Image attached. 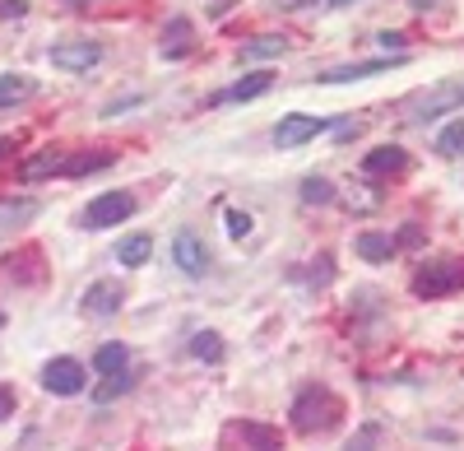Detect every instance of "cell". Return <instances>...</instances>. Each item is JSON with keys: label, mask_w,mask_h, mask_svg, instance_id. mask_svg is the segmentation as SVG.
Returning a JSON list of instances; mask_svg holds the SVG:
<instances>
[{"label": "cell", "mask_w": 464, "mask_h": 451, "mask_svg": "<svg viewBox=\"0 0 464 451\" xmlns=\"http://www.w3.org/2000/svg\"><path fill=\"white\" fill-rule=\"evenodd\" d=\"M288 415H293V428H297V433H325V428L339 424L343 400H339L330 387H306V391L293 400Z\"/></svg>", "instance_id": "1"}, {"label": "cell", "mask_w": 464, "mask_h": 451, "mask_svg": "<svg viewBox=\"0 0 464 451\" xmlns=\"http://www.w3.org/2000/svg\"><path fill=\"white\" fill-rule=\"evenodd\" d=\"M464 289V260H432V266H422L418 275H413V293L418 298H450V293H459Z\"/></svg>", "instance_id": "2"}, {"label": "cell", "mask_w": 464, "mask_h": 451, "mask_svg": "<svg viewBox=\"0 0 464 451\" xmlns=\"http://www.w3.org/2000/svg\"><path fill=\"white\" fill-rule=\"evenodd\" d=\"M455 107H464V84L446 80V84H437L432 93H422V98L409 107V122H432V117H441V112H455Z\"/></svg>", "instance_id": "3"}, {"label": "cell", "mask_w": 464, "mask_h": 451, "mask_svg": "<svg viewBox=\"0 0 464 451\" xmlns=\"http://www.w3.org/2000/svg\"><path fill=\"white\" fill-rule=\"evenodd\" d=\"M130 214H135V196H130V191H102V196L89 205L84 223H89V229H111V223H121V219H130Z\"/></svg>", "instance_id": "4"}, {"label": "cell", "mask_w": 464, "mask_h": 451, "mask_svg": "<svg viewBox=\"0 0 464 451\" xmlns=\"http://www.w3.org/2000/svg\"><path fill=\"white\" fill-rule=\"evenodd\" d=\"M43 387L52 396H80L84 391V363L80 358H52L43 368Z\"/></svg>", "instance_id": "5"}, {"label": "cell", "mask_w": 464, "mask_h": 451, "mask_svg": "<svg viewBox=\"0 0 464 451\" xmlns=\"http://www.w3.org/2000/svg\"><path fill=\"white\" fill-rule=\"evenodd\" d=\"M321 131H330L325 117H306V112H293V117H284V122L275 126V144H279V149H297V144H306V140H316Z\"/></svg>", "instance_id": "6"}, {"label": "cell", "mask_w": 464, "mask_h": 451, "mask_svg": "<svg viewBox=\"0 0 464 451\" xmlns=\"http://www.w3.org/2000/svg\"><path fill=\"white\" fill-rule=\"evenodd\" d=\"M172 260H177L190 279H200V275L209 270V247H205V238L190 233V229H181L177 242H172Z\"/></svg>", "instance_id": "7"}, {"label": "cell", "mask_w": 464, "mask_h": 451, "mask_svg": "<svg viewBox=\"0 0 464 451\" xmlns=\"http://www.w3.org/2000/svg\"><path fill=\"white\" fill-rule=\"evenodd\" d=\"M102 61V47L98 43H56L52 47V65L56 70H70V74H84Z\"/></svg>", "instance_id": "8"}, {"label": "cell", "mask_w": 464, "mask_h": 451, "mask_svg": "<svg viewBox=\"0 0 464 451\" xmlns=\"http://www.w3.org/2000/svg\"><path fill=\"white\" fill-rule=\"evenodd\" d=\"M121 303H126V289L116 284V279H98V284L84 289V312L89 317H116V312H121Z\"/></svg>", "instance_id": "9"}, {"label": "cell", "mask_w": 464, "mask_h": 451, "mask_svg": "<svg viewBox=\"0 0 464 451\" xmlns=\"http://www.w3.org/2000/svg\"><path fill=\"white\" fill-rule=\"evenodd\" d=\"M269 84H275V74H269V70H256V74H242L237 84H227L223 93H214V103H246V98L269 93Z\"/></svg>", "instance_id": "10"}, {"label": "cell", "mask_w": 464, "mask_h": 451, "mask_svg": "<svg viewBox=\"0 0 464 451\" xmlns=\"http://www.w3.org/2000/svg\"><path fill=\"white\" fill-rule=\"evenodd\" d=\"M391 65H400V56L391 61V56H381V61H353V65H334V70H325L321 74V84H348V80H367V74H381V70H391Z\"/></svg>", "instance_id": "11"}, {"label": "cell", "mask_w": 464, "mask_h": 451, "mask_svg": "<svg viewBox=\"0 0 464 451\" xmlns=\"http://www.w3.org/2000/svg\"><path fill=\"white\" fill-rule=\"evenodd\" d=\"M33 214H37V201H28V196H5V201H0V238H10L14 229H24Z\"/></svg>", "instance_id": "12"}, {"label": "cell", "mask_w": 464, "mask_h": 451, "mask_svg": "<svg viewBox=\"0 0 464 451\" xmlns=\"http://www.w3.org/2000/svg\"><path fill=\"white\" fill-rule=\"evenodd\" d=\"M372 177H385V172H404L409 168V154H404V149L400 144H381V149H372V154H367V163H362Z\"/></svg>", "instance_id": "13"}, {"label": "cell", "mask_w": 464, "mask_h": 451, "mask_svg": "<svg viewBox=\"0 0 464 451\" xmlns=\"http://www.w3.org/2000/svg\"><path fill=\"white\" fill-rule=\"evenodd\" d=\"M190 47H196V28H190V19H172L168 28H163V56H186Z\"/></svg>", "instance_id": "14"}, {"label": "cell", "mask_w": 464, "mask_h": 451, "mask_svg": "<svg viewBox=\"0 0 464 451\" xmlns=\"http://www.w3.org/2000/svg\"><path fill=\"white\" fill-rule=\"evenodd\" d=\"M24 181H43V177H52V172H65V154L61 149H43V154H33V159H24Z\"/></svg>", "instance_id": "15"}, {"label": "cell", "mask_w": 464, "mask_h": 451, "mask_svg": "<svg viewBox=\"0 0 464 451\" xmlns=\"http://www.w3.org/2000/svg\"><path fill=\"white\" fill-rule=\"evenodd\" d=\"M121 368H130V349L126 345H102L98 354H93V372H98V377H111V372H121Z\"/></svg>", "instance_id": "16"}, {"label": "cell", "mask_w": 464, "mask_h": 451, "mask_svg": "<svg viewBox=\"0 0 464 451\" xmlns=\"http://www.w3.org/2000/svg\"><path fill=\"white\" fill-rule=\"evenodd\" d=\"M149 256H153V238H144V233L116 242V260H121V266H144Z\"/></svg>", "instance_id": "17"}, {"label": "cell", "mask_w": 464, "mask_h": 451, "mask_svg": "<svg viewBox=\"0 0 464 451\" xmlns=\"http://www.w3.org/2000/svg\"><path fill=\"white\" fill-rule=\"evenodd\" d=\"M284 47H288V37L260 33V37H251V43L242 47V56H246V61H269V56H284Z\"/></svg>", "instance_id": "18"}, {"label": "cell", "mask_w": 464, "mask_h": 451, "mask_svg": "<svg viewBox=\"0 0 464 451\" xmlns=\"http://www.w3.org/2000/svg\"><path fill=\"white\" fill-rule=\"evenodd\" d=\"M33 98V80L28 74H0V107H14Z\"/></svg>", "instance_id": "19"}, {"label": "cell", "mask_w": 464, "mask_h": 451, "mask_svg": "<svg viewBox=\"0 0 464 451\" xmlns=\"http://www.w3.org/2000/svg\"><path fill=\"white\" fill-rule=\"evenodd\" d=\"M190 354H196L200 363H218L223 358V335L218 330H196L190 335Z\"/></svg>", "instance_id": "20"}, {"label": "cell", "mask_w": 464, "mask_h": 451, "mask_svg": "<svg viewBox=\"0 0 464 451\" xmlns=\"http://www.w3.org/2000/svg\"><path fill=\"white\" fill-rule=\"evenodd\" d=\"M358 256L362 260H391L395 256V238L391 233H362L358 238Z\"/></svg>", "instance_id": "21"}, {"label": "cell", "mask_w": 464, "mask_h": 451, "mask_svg": "<svg viewBox=\"0 0 464 451\" xmlns=\"http://www.w3.org/2000/svg\"><path fill=\"white\" fill-rule=\"evenodd\" d=\"M130 387H135V372H130V368H121V372H111V377H102V382L93 387V400H102V405H107V400H116V396H126Z\"/></svg>", "instance_id": "22"}, {"label": "cell", "mask_w": 464, "mask_h": 451, "mask_svg": "<svg viewBox=\"0 0 464 451\" xmlns=\"http://www.w3.org/2000/svg\"><path fill=\"white\" fill-rule=\"evenodd\" d=\"M232 433H242L256 451H284V442H279V433L275 428H265V424H237Z\"/></svg>", "instance_id": "23"}, {"label": "cell", "mask_w": 464, "mask_h": 451, "mask_svg": "<svg viewBox=\"0 0 464 451\" xmlns=\"http://www.w3.org/2000/svg\"><path fill=\"white\" fill-rule=\"evenodd\" d=\"M437 154H441V159H459V154H464V117H455V122L437 135Z\"/></svg>", "instance_id": "24"}, {"label": "cell", "mask_w": 464, "mask_h": 451, "mask_svg": "<svg viewBox=\"0 0 464 451\" xmlns=\"http://www.w3.org/2000/svg\"><path fill=\"white\" fill-rule=\"evenodd\" d=\"M116 154H107V149H98V154H80V159H65V177H84L93 168H111Z\"/></svg>", "instance_id": "25"}, {"label": "cell", "mask_w": 464, "mask_h": 451, "mask_svg": "<svg viewBox=\"0 0 464 451\" xmlns=\"http://www.w3.org/2000/svg\"><path fill=\"white\" fill-rule=\"evenodd\" d=\"M302 201H306V205H330V201H334V186H330L325 177H306V181H302Z\"/></svg>", "instance_id": "26"}, {"label": "cell", "mask_w": 464, "mask_h": 451, "mask_svg": "<svg viewBox=\"0 0 464 451\" xmlns=\"http://www.w3.org/2000/svg\"><path fill=\"white\" fill-rule=\"evenodd\" d=\"M227 233H232V238H246V233H251V214L227 210Z\"/></svg>", "instance_id": "27"}, {"label": "cell", "mask_w": 464, "mask_h": 451, "mask_svg": "<svg viewBox=\"0 0 464 451\" xmlns=\"http://www.w3.org/2000/svg\"><path fill=\"white\" fill-rule=\"evenodd\" d=\"M28 15V0H0V19H24Z\"/></svg>", "instance_id": "28"}, {"label": "cell", "mask_w": 464, "mask_h": 451, "mask_svg": "<svg viewBox=\"0 0 464 451\" xmlns=\"http://www.w3.org/2000/svg\"><path fill=\"white\" fill-rule=\"evenodd\" d=\"M418 242H422V229H418V223H404V233H400L395 247H418Z\"/></svg>", "instance_id": "29"}, {"label": "cell", "mask_w": 464, "mask_h": 451, "mask_svg": "<svg viewBox=\"0 0 464 451\" xmlns=\"http://www.w3.org/2000/svg\"><path fill=\"white\" fill-rule=\"evenodd\" d=\"M376 43H381L385 52H404V33H381Z\"/></svg>", "instance_id": "30"}, {"label": "cell", "mask_w": 464, "mask_h": 451, "mask_svg": "<svg viewBox=\"0 0 464 451\" xmlns=\"http://www.w3.org/2000/svg\"><path fill=\"white\" fill-rule=\"evenodd\" d=\"M10 415H14V391L0 387V419H10Z\"/></svg>", "instance_id": "31"}, {"label": "cell", "mask_w": 464, "mask_h": 451, "mask_svg": "<svg viewBox=\"0 0 464 451\" xmlns=\"http://www.w3.org/2000/svg\"><path fill=\"white\" fill-rule=\"evenodd\" d=\"M372 442H376V428H362V437L348 442V451H372Z\"/></svg>", "instance_id": "32"}, {"label": "cell", "mask_w": 464, "mask_h": 451, "mask_svg": "<svg viewBox=\"0 0 464 451\" xmlns=\"http://www.w3.org/2000/svg\"><path fill=\"white\" fill-rule=\"evenodd\" d=\"M279 10H306V5H321V0H275Z\"/></svg>", "instance_id": "33"}, {"label": "cell", "mask_w": 464, "mask_h": 451, "mask_svg": "<svg viewBox=\"0 0 464 451\" xmlns=\"http://www.w3.org/2000/svg\"><path fill=\"white\" fill-rule=\"evenodd\" d=\"M14 149H19V144H14V140L5 135V140H0V159H5V154H14Z\"/></svg>", "instance_id": "34"}, {"label": "cell", "mask_w": 464, "mask_h": 451, "mask_svg": "<svg viewBox=\"0 0 464 451\" xmlns=\"http://www.w3.org/2000/svg\"><path fill=\"white\" fill-rule=\"evenodd\" d=\"M330 5H353V0H330Z\"/></svg>", "instance_id": "35"}]
</instances>
